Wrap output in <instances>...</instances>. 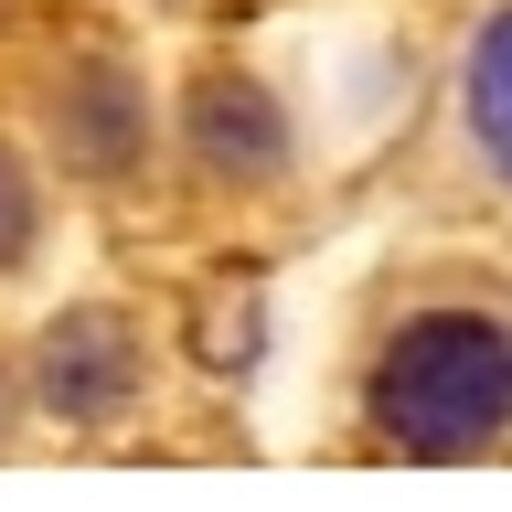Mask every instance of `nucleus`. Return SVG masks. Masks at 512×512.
Here are the masks:
<instances>
[{
	"instance_id": "nucleus-3",
	"label": "nucleus",
	"mask_w": 512,
	"mask_h": 512,
	"mask_svg": "<svg viewBox=\"0 0 512 512\" xmlns=\"http://www.w3.org/2000/svg\"><path fill=\"white\" fill-rule=\"evenodd\" d=\"M182 139H192V160H203L214 182H278V160H288L278 96L256 86V75H235V64H203V75H192Z\"/></svg>"
},
{
	"instance_id": "nucleus-5",
	"label": "nucleus",
	"mask_w": 512,
	"mask_h": 512,
	"mask_svg": "<svg viewBox=\"0 0 512 512\" xmlns=\"http://www.w3.org/2000/svg\"><path fill=\"white\" fill-rule=\"evenodd\" d=\"M470 128L491 150V171L512 182V11H491L470 32Z\"/></svg>"
},
{
	"instance_id": "nucleus-1",
	"label": "nucleus",
	"mask_w": 512,
	"mask_h": 512,
	"mask_svg": "<svg viewBox=\"0 0 512 512\" xmlns=\"http://www.w3.org/2000/svg\"><path fill=\"white\" fill-rule=\"evenodd\" d=\"M374 427L406 459H470L512 427V331L480 310L406 320L374 363Z\"/></svg>"
},
{
	"instance_id": "nucleus-6",
	"label": "nucleus",
	"mask_w": 512,
	"mask_h": 512,
	"mask_svg": "<svg viewBox=\"0 0 512 512\" xmlns=\"http://www.w3.org/2000/svg\"><path fill=\"white\" fill-rule=\"evenodd\" d=\"M32 224H43V203H32V171L0 150V267H22V256H32Z\"/></svg>"
},
{
	"instance_id": "nucleus-2",
	"label": "nucleus",
	"mask_w": 512,
	"mask_h": 512,
	"mask_svg": "<svg viewBox=\"0 0 512 512\" xmlns=\"http://www.w3.org/2000/svg\"><path fill=\"white\" fill-rule=\"evenodd\" d=\"M139 320L128 310H64L43 342H32V395L64 416V427H107L139 395Z\"/></svg>"
},
{
	"instance_id": "nucleus-4",
	"label": "nucleus",
	"mask_w": 512,
	"mask_h": 512,
	"mask_svg": "<svg viewBox=\"0 0 512 512\" xmlns=\"http://www.w3.org/2000/svg\"><path fill=\"white\" fill-rule=\"evenodd\" d=\"M54 139H64L75 171L118 182L128 160H139V139H150V107H139V86H128V64H107V54L64 64V86H54Z\"/></svg>"
}]
</instances>
